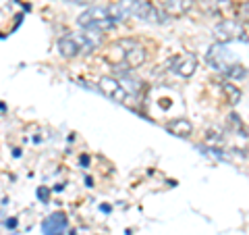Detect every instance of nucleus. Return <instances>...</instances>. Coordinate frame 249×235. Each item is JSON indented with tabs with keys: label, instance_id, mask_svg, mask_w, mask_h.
Wrapping results in <instances>:
<instances>
[{
	"label": "nucleus",
	"instance_id": "obj_1",
	"mask_svg": "<svg viewBox=\"0 0 249 235\" xmlns=\"http://www.w3.org/2000/svg\"><path fill=\"white\" fill-rule=\"evenodd\" d=\"M145 48L137 40H131V38L108 44L104 50V60L110 62L116 69H124V71H133V69L142 67L145 62Z\"/></svg>",
	"mask_w": 249,
	"mask_h": 235
},
{
	"label": "nucleus",
	"instance_id": "obj_2",
	"mask_svg": "<svg viewBox=\"0 0 249 235\" xmlns=\"http://www.w3.org/2000/svg\"><path fill=\"white\" fill-rule=\"evenodd\" d=\"M100 44H102V34L83 29V31H79V34L62 36L56 46H58V52L65 59H75V57H79V54L96 50Z\"/></svg>",
	"mask_w": 249,
	"mask_h": 235
},
{
	"label": "nucleus",
	"instance_id": "obj_3",
	"mask_svg": "<svg viewBox=\"0 0 249 235\" xmlns=\"http://www.w3.org/2000/svg\"><path fill=\"white\" fill-rule=\"evenodd\" d=\"M79 27L85 29V31H96V34H104V31L112 29L116 25V21L112 19V15L108 13V6H89V9H85L79 19Z\"/></svg>",
	"mask_w": 249,
	"mask_h": 235
},
{
	"label": "nucleus",
	"instance_id": "obj_4",
	"mask_svg": "<svg viewBox=\"0 0 249 235\" xmlns=\"http://www.w3.org/2000/svg\"><path fill=\"white\" fill-rule=\"evenodd\" d=\"M206 62L212 69H216V71H227V69H231L232 65H235V54H232L231 50H229V46L227 44H220V42H216V44H212L208 48V52H206Z\"/></svg>",
	"mask_w": 249,
	"mask_h": 235
},
{
	"label": "nucleus",
	"instance_id": "obj_5",
	"mask_svg": "<svg viewBox=\"0 0 249 235\" xmlns=\"http://www.w3.org/2000/svg\"><path fill=\"white\" fill-rule=\"evenodd\" d=\"M214 36L220 44H229V42H235V40H243L245 27H243V23L237 21V19H224L220 23H216Z\"/></svg>",
	"mask_w": 249,
	"mask_h": 235
},
{
	"label": "nucleus",
	"instance_id": "obj_6",
	"mask_svg": "<svg viewBox=\"0 0 249 235\" xmlns=\"http://www.w3.org/2000/svg\"><path fill=\"white\" fill-rule=\"evenodd\" d=\"M98 88H100V92H102L104 96H108L110 100H114V102H119V104H124L131 98L129 94L124 92V88L121 85V81L116 79V77H102L100 83H98Z\"/></svg>",
	"mask_w": 249,
	"mask_h": 235
},
{
	"label": "nucleus",
	"instance_id": "obj_7",
	"mask_svg": "<svg viewBox=\"0 0 249 235\" xmlns=\"http://www.w3.org/2000/svg\"><path fill=\"white\" fill-rule=\"evenodd\" d=\"M197 69V59L196 54H183V57H175L170 60V71L178 77H191Z\"/></svg>",
	"mask_w": 249,
	"mask_h": 235
},
{
	"label": "nucleus",
	"instance_id": "obj_8",
	"mask_svg": "<svg viewBox=\"0 0 249 235\" xmlns=\"http://www.w3.org/2000/svg\"><path fill=\"white\" fill-rule=\"evenodd\" d=\"M135 17L139 21H145V23H164L166 21L164 11L158 9V6H154L152 2H143V0H139L137 2Z\"/></svg>",
	"mask_w": 249,
	"mask_h": 235
},
{
	"label": "nucleus",
	"instance_id": "obj_9",
	"mask_svg": "<svg viewBox=\"0 0 249 235\" xmlns=\"http://www.w3.org/2000/svg\"><path fill=\"white\" fill-rule=\"evenodd\" d=\"M69 227V218L65 213H52L48 218L42 221V233L44 235H62Z\"/></svg>",
	"mask_w": 249,
	"mask_h": 235
},
{
	"label": "nucleus",
	"instance_id": "obj_10",
	"mask_svg": "<svg viewBox=\"0 0 249 235\" xmlns=\"http://www.w3.org/2000/svg\"><path fill=\"white\" fill-rule=\"evenodd\" d=\"M193 0H162V11L166 17H183L191 11Z\"/></svg>",
	"mask_w": 249,
	"mask_h": 235
},
{
	"label": "nucleus",
	"instance_id": "obj_11",
	"mask_svg": "<svg viewBox=\"0 0 249 235\" xmlns=\"http://www.w3.org/2000/svg\"><path fill=\"white\" fill-rule=\"evenodd\" d=\"M166 129L177 137H189L193 133V125L187 119H175V121H170L166 125Z\"/></svg>",
	"mask_w": 249,
	"mask_h": 235
},
{
	"label": "nucleus",
	"instance_id": "obj_12",
	"mask_svg": "<svg viewBox=\"0 0 249 235\" xmlns=\"http://www.w3.org/2000/svg\"><path fill=\"white\" fill-rule=\"evenodd\" d=\"M224 75L239 79V77H245V75H247V69H245L243 65H239V62H235V65H232L231 69H227V71H224Z\"/></svg>",
	"mask_w": 249,
	"mask_h": 235
},
{
	"label": "nucleus",
	"instance_id": "obj_13",
	"mask_svg": "<svg viewBox=\"0 0 249 235\" xmlns=\"http://www.w3.org/2000/svg\"><path fill=\"white\" fill-rule=\"evenodd\" d=\"M67 2H71V4H83V6H93L96 0H67Z\"/></svg>",
	"mask_w": 249,
	"mask_h": 235
}]
</instances>
